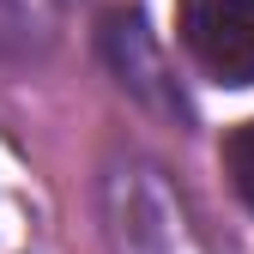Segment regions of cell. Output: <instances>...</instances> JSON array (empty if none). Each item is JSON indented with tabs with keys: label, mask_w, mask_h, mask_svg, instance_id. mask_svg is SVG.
<instances>
[{
	"label": "cell",
	"mask_w": 254,
	"mask_h": 254,
	"mask_svg": "<svg viewBox=\"0 0 254 254\" xmlns=\"http://www.w3.org/2000/svg\"><path fill=\"white\" fill-rule=\"evenodd\" d=\"M176 30L218 85H254V0H176Z\"/></svg>",
	"instance_id": "obj_1"
},
{
	"label": "cell",
	"mask_w": 254,
	"mask_h": 254,
	"mask_svg": "<svg viewBox=\"0 0 254 254\" xmlns=\"http://www.w3.org/2000/svg\"><path fill=\"white\" fill-rule=\"evenodd\" d=\"M224 176H230L236 194L254 206V121L230 127V139H224Z\"/></svg>",
	"instance_id": "obj_2"
}]
</instances>
